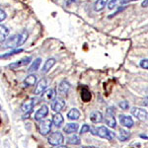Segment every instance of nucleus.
Listing matches in <instances>:
<instances>
[{"instance_id":"1","label":"nucleus","mask_w":148,"mask_h":148,"mask_svg":"<svg viewBox=\"0 0 148 148\" xmlns=\"http://www.w3.org/2000/svg\"><path fill=\"white\" fill-rule=\"evenodd\" d=\"M90 130H92V133L94 135H98L101 138H105V139L108 140H113L114 137H116V134L114 132H113L112 130H108L105 126H99V127H93Z\"/></svg>"},{"instance_id":"2","label":"nucleus","mask_w":148,"mask_h":148,"mask_svg":"<svg viewBox=\"0 0 148 148\" xmlns=\"http://www.w3.org/2000/svg\"><path fill=\"white\" fill-rule=\"evenodd\" d=\"M47 140H49V144L53 145V146H58V145L62 144V142L64 141V137L60 131H54L49 135Z\"/></svg>"},{"instance_id":"3","label":"nucleus","mask_w":148,"mask_h":148,"mask_svg":"<svg viewBox=\"0 0 148 148\" xmlns=\"http://www.w3.org/2000/svg\"><path fill=\"white\" fill-rule=\"evenodd\" d=\"M105 121H106L108 126H110L111 128L116 127V118H114V109H112V108L107 109L106 116H105Z\"/></svg>"},{"instance_id":"4","label":"nucleus","mask_w":148,"mask_h":148,"mask_svg":"<svg viewBox=\"0 0 148 148\" xmlns=\"http://www.w3.org/2000/svg\"><path fill=\"white\" fill-rule=\"evenodd\" d=\"M131 114H132L133 116H134L137 120H139L140 121H144V123H146L147 118H148V113H147V111H145L144 109H140V108H136V107H134V108L131 109Z\"/></svg>"},{"instance_id":"5","label":"nucleus","mask_w":148,"mask_h":148,"mask_svg":"<svg viewBox=\"0 0 148 148\" xmlns=\"http://www.w3.org/2000/svg\"><path fill=\"white\" fill-rule=\"evenodd\" d=\"M52 127V123L49 120H44L40 121V123H39V130L40 133L42 135H47L51 130Z\"/></svg>"},{"instance_id":"6","label":"nucleus","mask_w":148,"mask_h":148,"mask_svg":"<svg viewBox=\"0 0 148 148\" xmlns=\"http://www.w3.org/2000/svg\"><path fill=\"white\" fill-rule=\"evenodd\" d=\"M65 106H66V104L63 99H61V98H56L51 104V109L53 110L56 113H60V112L65 108Z\"/></svg>"},{"instance_id":"7","label":"nucleus","mask_w":148,"mask_h":148,"mask_svg":"<svg viewBox=\"0 0 148 148\" xmlns=\"http://www.w3.org/2000/svg\"><path fill=\"white\" fill-rule=\"evenodd\" d=\"M47 85H49V80L47 79V78H44V79L40 80L39 82H38L37 86H36V89H35V95H40L42 94L45 91H46V89L47 88Z\"/></svg>"},{"instance_id":"8","label":"nucleus","mask_w":148,"mask_h":148,"mask_svg":"<svg viewBox=\"0 0 148 148\" xmlns=\"http://www.w3.org/2000/svg\"><path fill=\"white\" fill-rule=\"evenodd\" d=\"M49 114V107L47 105H42L40 108L36 112L35 120L36 121H42Z\"/></svg>"},{"instance_id":"9","label":"nucleus","mask_w":148,"mask_h":148,"mask_svg":"<svg viewBox=\"0 0 148 148\" xmlns=\"http://www.w3.org/2000/svg\"><path fill=\"white\" fill-rule=\"evenodd\" d=\"M70 83L68 82L67 80H62L58 85V88H57V92H58L59 95H66L68 93V91L70 90Z\"/></svg>"},{"instance_id":"10","label":"nucleus","mask_w":148,"mask_h":148,"mask_svg":"<svg viewBox=\"0 0 148 148\" xmlns=\"http://www.w3.org/2000/svg\"><path fill=\"white\" fill-rule=\"evenodd\" d=\"M32 60V57L31 56H28V57H25V58L21 59V60L17 61V62H13L9 65V67L11 69H17V68H20V67H23V66H26L28 65L29 63L31 62Z\"/></svg>"},{"instance_id":"11","label":"nucleus","mask_w":148,"mask_h":148,"mask_svg":"<svg viewBox=\"0 0 148 148\" xmlns=\"http://www.w3.org/2000/svg\"><path fill=\"white\" fill-rule=\"evenodd\" d=\"M37 100L36 99H29L28 101H26L24 104L22 105V107H21V110H22V112L24 113H31V111H32V109L34 108V106L36 105V102Z\"/></svg>"},{"instance_id":"12","label":"nucleus","mask_w":148,"mask_h":148,"mask_svg":"<svg viewBox=\"0 0 148 148\" xmlns=\"http://www.w3.org/2000/svg\"><path fill=\"white\" fill-rule=\"evenodd\" d=\"M56 90L54 89H49V90H46L42 95V99L45 100L46 102H49V101H53L56 99Z\"/></svg>"},{"instance_id":"13","label":"nucleus","mask_w":148,"mask_h":148,"mask_svg":"<svg viewBox=\"0 0 148 148\" xmlns=\"http://www.w3.org/2000/svg\"><path fill=\"white\" fill-rule=\"evenodd\" d=\"M120 123L121 125L125 126V127H132L133 126V121L130 116H125V114H121L120 116Z\"/></svg>"},{"instance_id":"14","label":"nucleus","mask_w":148,"mask_h":148,"mask_svg":"<svg viewBox=\"0 0 148 148\" xmlns=\"http://www.w3.org/2000/svg\"><path fill=\"white\" fill-rule=\"evenodd\" d=\"M56 63V58H49L45 62L44 64V66H42V74H46L49 72L51 69L54 66V64Z\"/></svg>"},{"instance_id":"15","label":"nucleus","mask_w":148,"mask_h":148,"mask_svg":"<svg viewBox=\"0 0 148 148\" xmlns=\"http://www.w3.org/2000/svg\"><path fill=\"white\" fill-rule=\"evenodd\" d=\"M78 128H79V125H78V123H67V125L64 126V127H63V131L65 133H68V134H70V133L76 132V131L78 130Z\"/></svg>"},{"instance_id":"16","label":"nucleus","mask_w":148,"mask_h":148,"mask_svg":"<svg viewBox=\"0 0 148 148\" xmlns=\"http://www.w3.org/2000/svg\"><path fill=\"white\" fill-rule=\"evenodd\" d=\"M63 121H64V119L60 113H56L53 116H52L51 123H53V125L56 126V127H60V126L62 125Z\"/></svg>"},{"instance_id":"17","label":"nucleus","mask_w":148,"mask_h":148,"mask_svg":"<svg viewBox=\"0 0 148 148\" xmlns=\"http://www.w3.org/2000/svg\"><path fill=\"white\" fill-rule=\"evenodd\" d=\"M90 120H91L92 123H99L103 121V114L101 112L94 111V112H92L91 114H90Z\"/></svg>"},{"instance_id":"18","label":"nucleus","mask_w":148,"mask_h":148,"mask_svg":"<svg viewBox=\"0 0 148 148\" xmlns=\"http://www.w3.org/2000/svg\"><path fill=\"white\" fill-rule=\"evenodd\" d=\"M4 42H5V47H11V49L18 47L17 36H13V37H11L10 39H7Z\"/></svg>"},{"instance_id":"19","label":"nucleus","mask_w":148,"mask_h":148,"mask_svg":"<svg viewBox=\"0 0 148 148\" xmlns=\"http://www.w3.org/2000/svg\"><path fill=\"white\" fill-rule=\"evenodd\" d=\"M8 36H9L8 28L3 25H0V44L5 42L8 39Z\"/></svg>"},{"instance_id":"20","label":"nucleus","mask_w":148,"mask_h":148,"mask_svg":"<svg viewBox=\"0 0 148 148\" xmlns=\"http://www.w3.org/2000/svg\"><path fill=\"white\" fill-rule=\"evenodd\" d=\"M80 112L78 111L76 108H73V109H71L70 111L68 112V114H67V118L69 119L70 121H77L78 119L80 118Z\"/></svg>"},{"instance_id":"21","label":"nucleus","mask_w":148,"mask_h":148,"mask_svg":"<svg viewBox=\"0 0 148 148\" xmlns=\"http://www.w3.org/2000/svg\"><path fill=\"white\" fill-rule=\"evenodd\" d=\"M36 82H37V76L35 74H30L24 80V85L27 86V87H30V86H34Z\"/></svg>"},{"instance_id":"22","label":"nucleus","mask_w":148,"mask_h":148,"mask_svg":"<svg viewBox=\"0 0 148 148\" xmlns=\"http://www.w3.org/2000/svg\"><path fill=\"white\" fill-rule=\"evenodd\" d=\"M28 32L26 30L22 31V32L20 33L19 35H17V39H18V47L22 46V45H24L26 42V40H27L28 39Z\"/></svg>"},{"instance_id":"23","label":"nucleus","mask_w":148,"mask_h":148,"mask_svg":"<svg viewBox=\"0 0 148 148\" xmlns=\"http://www.w3.org/2000/svg\"><path fill=\"white\" fill-rule=\"evenodd\" d=\"M110 0H97L95 2V5H94V10L99 12V11H102L103 9L105 8V6L108 4V2Z\"/></svg>"},{"instance_id":"24","label":"nucleus","mask_w":148,"mask_h":148,"mask_svg":"<svg viewBox=\"0 0 148 148\" xmlns=\"http://www.w3.org/2000/svg\"><path fill=\"white\" fill-rule=\"evenodd\" d=\"M40 62H42V58H40V57H38L37 59H35V60L32 62V64H31L30 67H29V69H28L29 72H35V71H37L38 69L40 68Z\"/></svg>"},{"instance_id":"25","label":"nucleus","mask_w":148,"mask_h":148,"mask_svg":"<svg viewBox=\"0 0 148 148\" xmlns=\"http://www.w3.org/2000/svg\"><path fill=\"white\" fill-rule=\"evenodd\" d=\"M80 95H81V99H82L83 102H89L90 100H91V93H90V91L87 88H83V89L81 90Z\"/></svg>"},{"instance_id":"26","label":"nucleus","mask_w":148,"mask_h":148,"mask_svg":"<svg viewBox=\"0 0 148 148\" xmlns=\"http://www.w3.org/2000/svg\"><path fill=\"white\" fill-rule=\"evenodd\" d=\"M119 132H120L119 133V139H120L121 141H126L130 136V132L126 130H123V128H121Z\"/></svg>"},{"instance_id":"27","label":"nucleus","mask_w":148,"mask_h":148,"mask_svg":"<svg viewBox=\"0 0 148 148\" xmlns=\"http://www.w3.org/2000/svg\"><path fill=\"white\" fill-rule=\"evenodd\" d=\"M67 142L69 143V144H72V145H78L81 143V139L78 135L73 134V135H71V136H69L67 138Z\"/></svg>"},{"instance_id":"28","label":"nucleus","mask_w":148,"mask_h":148,"mask_svg":"<svg viewBox=\"0 0 148 148\" xmlns=\"http://www.w3.org/2000/svg\"><path fill=\"white\" fill-rule=\"evenodd\" d=\"M23 51V49H13V51H9V52H7V53H4V54H1L0 56V58H7V57H10L12 56H15V54H17L19 53V52H22Z\"/></svg>"},{"instance_id":"29","label":"nucleus","mask_w":148,"mask_h":148,"mask_svg":"<svg viewBox=\"0 0 148 148\" xmlns=\"http://www.w3.org/2000/svg\"><path fill=\"white\" fill-rule=\"evenodd\" d=\"M119 2H120V0H111V1L108 2V8L110 10H112L116 6V4H119Z\"/></svg>"},{"instance_id":"30","label":"nucleus","mask_w":148,"mask_h":148,"mask_svg":"<svg viewBox=\"0 0 148 148\" xmlns=\"http://www.w3.org/2000/svg\"><path fill=\"white\" fill-rule=\"evenodd\" d=\"M90 130H91V127H90L88 125H83L82 127H81V130H80V133L81 134H83V133H86V132H89Z\"/></svg>"},{"instance_id":"31","label":"nucleus","mask_w":148,"mask_h":148,"mask_svg":"<svg viewBox=\"0 0 148 148\" xmlns=\"http://www.w3.org/2000/svg\"><path fill=\"white\" fill-rule=\"evenodd\" d=\"M120 107L123 110H127V109H130V104H128V102L127 101H121L120 104Z\"/></svg>"},{"instance_id":"32","label":"nucleus","mask_w":148,"mask_h":148,"mask_svg":"<svg viewBox=\"0 0 148 148\" xmlns=\"http://www.w3.org/2000/svg\"><path fill=\"white\" fill-rule=\"evenodd\" d=\"M139 65H140V67L147 69L148 70V59H142V60L140 61Z\"/></svg>"},{"instance_id":"33","label":"nucleus","mask_w":148,"mask_h":148,"mask_svg":"<svg viewBox=\"0 0 148 148\" xmlns=\"http://www.w3.org/2000/svg\"><path fill=\"white\" fill-rule=\"evenodd\" d=\"M7 17V14L5 13V11L2 10V9H0V22H2V21H4Z\"/></svg>"},{"instance_id":"34","label":"nucleus","mask_w":148,"mask_h":148,"mask_svg":"<svg viewBox=\"0 0 148 148\" xmlns=\"http://www.w3.org/2000/svg\"><path fill=\"white\" fill-rule=\"evenodd\" d=\"M132 1H136V0H120L119 4H121V5H125V4H127V3L132 2Z\"/></svg>"},{"instance_id":"35","label":"nucleus","mask_w":148,"mask_h":148,"mask_svg":"<svg viewBox=\"0 0 148 148\" xmlns=\"http://www.w3.org/2000/svg\"><path fill=\"white\" fill-rule=\"evenodd\" d=\"M142 104L144 105V106L148 107V97H145L144 99H143V102H142Z\"/></svg>"},{"instance_id":"36","label":"nucleus","mask_w":148,"mask_h":148,"mask_svg":"<svg viewBox=\"0 0 148 148\" xmlns=\"http://www.w3.org/2000/svg\"><path fill=\"white\" fill-rule=\"evenodd\" d=\"M142 7H148V0H143L142 3H141Z\"/></svg>"},{"instance_id":"37","label":"nucleus","mask_w":148,"mask_h":148,"mask_svg":"<svg viewBox=\"0 0 148 148\" xmlns=\"http://www.w3.org/2000/svg\"><path fill=\"white\" fill-rule=\"evenodd\" d=\"M56 148H69V147L65 146V145H58V146H56Z\"/></svg>"},{"instance_id":"38","label":"nucleus","mask_w":148,"mask_h":148,"mask_svg":"<svg viewBox=\"0 0 148 148\" xmlns=\"http://www.w3.org/2000/svg\"><path fill=\"white\" fill-rule=\"evenodd\" d=\"M83 148H97V147H95V146H87V147H83Z\"/></svg>"},{"instance_id":"39","label":"nucleus","mask_w":148,"mask_h":148,"mask_svg":"<svg viewBox=\"0 0 148 148\" xmlns=\"http://www.w3.org/2000/svg\"><path fill=\"white\" fill-rule=\"evenodd\" d=\"M146 123H148V118H147V121H146Z\"/></svg>"}]
</instances>
